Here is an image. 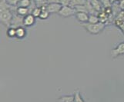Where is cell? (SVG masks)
<instances>
[{
	"label": "cell",
	"instance_id": "obj_26",
	"mask_svg": "<svg viewBox=\"0 0 124 102\" xmlns=\"http://www.w3.org/2000/svg\"><path fill=\"white\" fill-rule=\"evenodd\" d=\"M119 7L120 8L121 10H124V0H121L118 2Z\"/></svg>",
	"mask_w": 124,
	"mask_h": 102
},
{
	"label": "cell",
	"instance_id": "obj_4",
	"mask_svg": "<svg viewBox=\"0 0 124 102\" xmlns=\"http://www.w3.org/2000/svg\"><path fill=\"white\" fill-rule=\"evenodd\" d=\"M123 54H124V41L117 45L110 52V55L112 58H116Z\"/></svg>",
	"mask_w": 124,
	"mask_h": 102
},
{
	"label": "cell",
	"instance_id": "obj_6",
	"mask_svg": "<svg viewBox=\"0 0 124 102\" xmlns=\"http://www.w3.org/2000/svg\"><path fill=\"white\" fill-rule=\"evenodd\" d=\"M20 26H24L23 25V17L19 15L16 12L15 14H13V18H12L10 27H13V28H17L18 27H20Z\"/></svg>",
	"mask_w": 124,
	"mask_h": 102
},
{
	"label": "cell",
	"instance_id": "obj_17",
	"mask_svg": "<svg viewBox=\"0 0 124 102\" xmlns=\"http://www.w3.org/2000/svg\"><path fill=\"white\" fill-rule=\"evenodd\" d=\"M32 2V0H21L20 2L19 3L18 6H22V7H27L29 8L31 6Z\"/></svg>",
	"mask_w": 124,
	"mask_h": 102
},
{
	"label": "cell",
	"instance_id": "obj_9",
	"mask_svg": "<svg viewBox=\"0 0 124 102\" xmlns=\"http://www.w3.org/2000/svg\"><path fill=\"white\" fill-rule=\"evenodd\" d=\"M27 32L25 28L23 26H20L16 28V39H23L26 36Z\"/></svg>",
	"mask_w": 124,
	"mask_h": 102
},
{
	"label": "cell",
	"instance_id": "obj_14",
	"mask_svg": "<svg viewBox=\"0 0 124 102\" xmlns=\"http://www.w3.org/2000/svg\"><path fill=\"white\" fill-rule=\"evenodd\" d=\"M86 2H87V0H72L70 6L75 8L76 6H78L85 5Z\"/></svg>",
	"mask_w": 124,
	"mask_h": 102
},
{
	"label": "cell",
	"instance_id": "obj_19",
	"mask_svg": "<svg viewBox=\"0 0 124 102\" xmlns=\"http://www.w3.org/2000/svg\"><path fill=\"white\" fill-rule=\"evenodd\" d=\"M34 2L36 3V7H42V6H45L48 4V2L47 0H34Z\"/></svg>",
	"mask_w": 124,
	"mask_h": 102
},
{
	"label": "cell",
	"instance_id": "obj_22",
	"mask_svg": "<svg viewBox=\"0 0 124 102\" xmlns=\"http://www.w3.org/2000/svg\"><path fill=\"white\" fill-rule=\"evenodd\" d=\"M114 20H118L121 21V22H124V10H121L119 13L116 15Z\"/></svg>",
	"mask_w": 124,
	"mask_h": 102
},
{
	"label": "cell",
	"instance_id": "obj_1",
	"mask_svg": "<svg viewBox=\"0 0 124 102\" xmlns=\"http://www.w3.org/2000/svg\"><path fill=\"white\" fill-rule=\"evenodd\" d=\"M13 6H9L6 0H1L0 2V22L6 27L9 28L11 26L12 20L13 18V13L12 8Z\"/></svg>",
	"mask_w": 124,
	"mask_h": 102
},
{
	"label": "cell",
	"instance_id": "obj_12",
	"mask_svg": "<svg viewBox=\"0 0 124 102\" xmlns=\"http://www.w3.org/2000/svg\"><path fill=\"white\" fill-rule=\"evenodd\" d=\"M56 102H74V95H65L57 99Z\"/></svg>",
	"mask_w": 124,
	"mask_h": 102
},
{
	"label": "cell",
	"instance_id": "obj_25",
	"mask_svg": "<svg viewBox=\"0 0 124 102\" xmlns=\"http://www.w3.org/2000/svg\"><path fill=\"white\" fill-rule=\"evenodd\" d=\"M71 2H72V0H59V3H60L62 6H70Z\"/></svg>",
	"mask_w": 124,
	"mask_h": 102
},
{
	"label": "cell",
	"instance_id": "obj_21",
	"mask_svg": "<svg viewBox=\"0 0 124 102\" xmlns=\"http://www.w3.org/2000/svg\"><path fill=\"white\" fill-rule=\"evenodd\" d=\"M114 24L116 27H118L120 30L123 32L124 34V22H121V21H118V20H114Z\"/></svg>",
	"mask_w": 124,
	"mask_h": 102
},
{
	"label": "cell",
	"instance_id": "obj_3",
	"mask_svg": "<svg viewBox=\"0 0 124 102\" xmlns=\"http://www.w3.org/2000/svg\"><path fill=\"white\" fill-rule=\"evenodd\" d=\"M76 13V10L75 8L67 6H62L58 14L61 17H62V18H68V17L75 15Z\"/></svg>",
	"mask_w": 124,
	"mask_h": 102
},
{
	"label": "cell",
	"instance_id": "obj_2",
	"mask_svg": "<svg viewBox=\"0 0 124 102\" xmlns=\"http://www.w3.org/2000/svg\"><path fill=\"white\" fill-rule=\"evenodd\" d=\"M83 26L88 33L92 34V35H98V34H100L103 31V29L106 27V24L100 22L96 24H91L87 22L83 23Z\"/></svg>",
	"mask_w": 124,
	"mask_h": 102
},
{
	"label": "cell",
	"instance_id": "obj_11",
	"mask_svg": "<svg viewBox=\"0 0 124 102\" xmlns=\"http://www.w3.org/2000/svg\"><path fill=\"white\" fill-rule=\"evenodd\" d=\"M90 2L97 12H100L102 10V8H103V7H102V6L100 0H90Z\"/></svg>",
	"mask_w": 124,
	"mask_h": 102
},
{
	"label": "cell",
	"instance_id": "obj_8",
	"mask_svg": "<svg viewBox=\"0 0 124 102\" xmlns=\"http://www.w3.org/2000/svg\"><path fill=\"white\" fill-rule=\"evenodd\" d=\"M75 16H76V19H77L79 22L82 23H87L89 21V15L86 13V12H76Z\"/></svg>",
	"mask_w": 124,
	"mask_h": 102
},
{
	"label": "cell",
	"instance_id": "obj_15",
	"mask_svg": "<svg viewBox=\"0 0 124 102\" xmlns=\"http://www.w3.org/2000/svg\"><path fill=\"white\" fill-rule=\"evenodd\" d=\"M6 35L8 38L12 39V38H16V28L13 27H9L7 29V32Z\"/></svg>",
	"mask_w": 124,
	"mask_h": 102
},
{
	"label": "cell",
	"instance_id": "obj_13",
	"mask_svg": "<svg viewBox=\"0 0 124 102\" xmlns=\"http://www.w3.org/2000/svg\"><path fill=\"white\" fill-rule=\"evenodd\" d=\"M41 8H42V12L39 17V19L41 20H46L49 17L50 13L46 10V6L41 7Z\"/></svg>",
	"mask_w": 124,
	"mask_h": 102
},
{
	"label": "cell",
	"instance_id": "obj_7",
	"mask_svg": "<svg viewBox=\"0 0 124 102\" xmlns=\"http://www.w3.org/2000/svg\"><path fill=\"white\" fill-rule=\"evenodd\" d=\"M36 17L33 16L32 14H28L23 17V25L25 27H30L35 24Z\"/></svg>",
	"mask_w": 124,
	"mask_h": 102
},
{
	"label": "cell",
	"instance_id": "obj_28",
	"mask_svg": "<svg viewBox=\"0 0 124 102\" xmlns=\"http://www.w3.org/2000/svg\"><path fill=\"white\" fill-rule=\"evenodd\" d=\"M119 1H121V0H110V2H112V4H114V3L119 2Z\"/></svg>",
	"mask_w": 124,
	"mask_h": 102
},
{
	"label": "cell",
	"instance_id": "obj_20",
	"mask_svg": "<svg viewBox=\"0 0 124 102\" xmlns=\"http://www.w3.org/2000/svg\"><path fill=\"white\" fill-rule=\"evenodd\" d=\"M41 12H42V8H39V7H36V8L32 10V13H31V14H32L33 16H35L36 18H39V15H40V14H41Z\"/></svg>",
	"mask_w": 124,
	"mask_h": 102
},
{
	"label": "cell",
	"instance_id": "obj_23",
	"mask_svg": "<svg viewBox=\"0 0 124 102\" xmlns=\"http://www.w3.org/2000/svg\"><path fill=\"white\" fill-rule=\"evenodd\" d=\"M100 2L103 8H109L113 6V4L110 2V0H100Z\"/></svg>",
	"mask_w": 124,
	"mask_h": 102
},
{
	"label": "cell",
	"instance_id": "obj_24",
	"mask_svg": "<svg viewBox=\"0 0 124 102\" xmlns=\"http://www.w3.org/2000/svg\"><path fill=\"white\" fill-rule=\"evenodd\" d=\"M21 0H6V2L11 6L16 7L19 5V3L20 2Z\"/></svg>",
	"mask_w": 124,
	"mask_h": 102
},
{
	"label": "cell",
	"instance_id": "obj_18",
	"mask_svg": "<svg viewBox=\"0 0 124 102\" xmlns=\"http://www.w3.org/2000/svg\"><path fill=\"white\" fill-rule=\"evenodd\" d=\"M74 102H85L79 91H77L74 94Z\"/></svg>",
	"mask_w": 124,
	"mask_h": 102
},
{
	"label": "cell",
	"instance_id": "obj_5",
	"mask_svg": "<svg viewBox=\"0 0 124 102\" xmlns=\"http://www.w3.org/2000/svg\"><path fill=\"white\" fill-rule=\"evenodd\" d=\"M62 6L60 3H49L46 5V10L48 11L50 14H55L59 13V12L60 11Z\"/></svg>",
	"mask_w": 124,
	"mask_h": 102
},
{
	"label": "cell",
	"instance_id": "obj_16",
	"mask_svg": "<svg viewBox=\"0 0 124 102\" xmlns=\"http://www.w3.org/2000/svg\"><path fill=\"white\" fill-rule=\"evenodd\" d=\"M89 23H91V24H96L100 22V19L98 17L97 15H94V14H90L89 16V21H88Z\"/></svg>",
	"mask_w": 124,
	"mask_h": 102
},
{
	"label": "cell",
	"instance_id": "obj_10",
	"mask_svg": "<svg viewBox=\"0 0 124 102\" xmlns=\"http://www.w3.org/2000/svg\"><path fill=\"white\" fill-rule=\"evenodd\" d=\"M16 12L19 15L25 17V15H27L29 14V9L27 7H22V6H18V8L16 9Z\"/></svg>",
	"mask_w": 124,
	"mask_h": 102
},
{
	"label": "cell",
	"instance_id": "obj_27",
	"mask_svg": "<svg viewBox=\"0 0 124 102\" xmlns=\"http://www.w3.org/2000/svg\"><path fill=\"white\" fill-rule=\"evenodd\" d=\"M47 2H48V4L49 3H59V0H47Z\"/></svg>",
	"mask_w": 124,
	"mask_h": 102
}]
</instances>
